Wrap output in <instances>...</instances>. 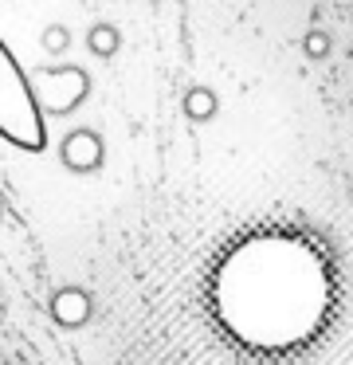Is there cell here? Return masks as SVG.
<instances>
[{
    "label": "cell",
    "instance_id": "6da1fadb",
    "mask_svg": "<svg viewBox=\"0 0 353 365\" xmlns=\"http://www.w3.org/2000/svg\"><path fill=\"white\" fill-rule=\"evenodd\" d=\"M91 95V75L75 63H59V67H36L31 71V98L44 114L51 118H67Z\"/></svg>",
    "mask_w": 353,
    "mask_h": 365
},
{
    "label": "cell",
    "instance_id": "7a4b0ae2",
    "mask_svg": "<svg viewBox=\"0 0 353 365\" xmlns=\"http://www.w3.org/2000/svg\"><path fill=\"white\" fill-rule=\"evenodd\" d=\"M59 161H63L67 173H78V177L94 173V169H102V161H106V142H102L94 130L78 126L59 142Z\"/></svg>",
    "mask_w": 353,
    "mask_h": 365
},
{
    "label": "cell",
    "instance_id": "3957f363",
    "mask_svg": "<svg viewBox=\"0 0 353 365\" xmlns=\"http://www.w3.org/2000/svg\"><path fill=\"white\" fill-rule=\"evenodd\" d=\"M91 314H94V302H91V294H86L83 287H63V291L51 294V318L63 326V330L86 326Z\"/></svg>",
    "mask_w": 353,
    "mask_h": 365
},
{
    "label": "cell",
    "instance_id": "277c9868",
    "mask_svg": "<svg viewBox=\"0 0 353 365\" xmlns=\"http://www.w3.org/2000/svg\"><path fill=\"white\" fill-rule=\"evenodd\" d=\"M180 114H185L188 122H196V126H204V122H212L220 114V98L212 87H188L185 95H180Z\"/></svg>",
    "mask_w": 353,
    "mask_h": 365
},
{
    "label": "cell",
    "instance_id": "5b68a950",
    "mask_svg": "<svg viewBox=\"0 0 353 365\" xmlns=\"http://www.w3.org/2000/svg\"><path fill=\"white\" fill-rule=\"evenodd\" d=\"M118 48H122V32H118V24H110V20H98V24L86 28V51L98 59H114Z\"/></svg>",
    "mask_w": 353,
    "mask_h": 365
},
{
    "label": "cell",
    "instance_id": "8992f818",
    "mask_svg": "<svg viewBox=\"0 0 353 365\" xmlns=\"http://www.w3.org/2000/svg\"><path fill=\"white\" fill-rule=\"evenodd\" d=\"M39 43H44L47 56H63V51L71 48V32H67V24H47V28H44V36H39Z\"/></svg>",
    "mask_w": 353,
    "mask_h": 365
},
{
    "label": "cell",
    "instance_id": "52a82bcc",
    "mask_svg": "<svg viewBox=\"0 0 353 365\" xmlns=\"http://www.w3.org/2000/svg\"><path fill=\"white\" fill-rule=\"evenodd\" d=\"M302 51L310 59H322L329 51V36L326 32H306V40H302Z\"/></svg>",
    "mask_w": 353,
    "mask_h": 365
}]
</instances>
